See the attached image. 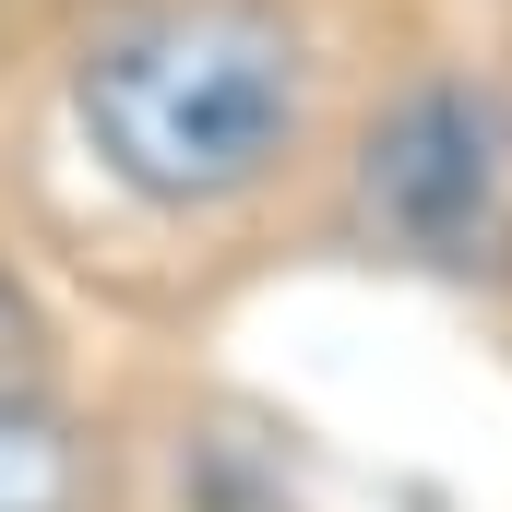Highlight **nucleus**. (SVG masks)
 Masks as SVG:
<instances>
[{
    "label": "nucleus",
    "mask_w": 512,
    "mask_h": 512,
    "mask_svg": "<svg viewBox=\"0 0 512 512\" xmlns=\"http://www.w3.org/2000/svg\"><path fill=\"white\" fill-rule=\"evenodd\" d=\"M358 215L405 262H489L512 215V131L477 84H417L370 155H358Z\"/></svg>",
    "instance_id": "2"
},
{
    "label": "nucleus",
    "mask_w": 512,
    "mask_h": 512,
    "mask_svg": "<svg viewBox=\"0 0 512 512\" xmlns=\"http://www.w3.org/2000/svg\"><path fill=\"white\" fill-rule=\"evenodd\" d=\"M84 155L155 215H227L310 131V48L274 0H131L72 60Z\"/></svg>",
    "instance_id": "1"
},
{
    "label": "nucleus",
    "mask_w": 512,
    "mask_h": 512,
    "mask_svg": "<svg viewBox=\"0 0 512 512\" xmlns=\"http://www.w3.org/2000/svg\"><path fill=\"white\" fill-rule=\"evenodd\" d=\"M48 382V322H36V298L0 274V393H36Z\"/></svg>",
    "instance_id": "4"
},
{
    "label": "nucleus",
    "mask_w": 512,
    "mask_h": 512,
    "mask_svg": "<svg viewBox=\"0 0 512 512\" xmlns=\"http://www.w3.org/2000/svg\"><path fill=\"white\" fill-rule=\"evenodd\" d=\"M84 489H96L84 441L36 393H0V512H84Z\"/></svg>",
    "instance_id": "3"
}]
</instances>
